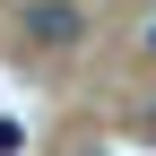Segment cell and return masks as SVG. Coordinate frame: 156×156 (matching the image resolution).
I'll list each match as a JSON object with an SVG mask.
<instances>
[{"label": "cell", "instance_id": "6da1fadb", "mask_svg": "<svg viewBox=\"0 0 156 156\" xmlns=\"http://www.w3.org/2000/svg\"><path fill=\"white\" fill-rule=\"evenodd\" d=\"M78 35H87L78 0H35V9H26V44H35V52H69Z\"/></svg>", "mask_w": 156, "mask_h": 156}, {"label": "cell", "instance_id": "7a4b0ae2", "mask_svg": "<svg viewBox=\"0 0 156 156\" xmlns=\"http://www.w3.org/2000/svg\"><path fill=\"white\" fill-rule=\"evenodd\" d=\"M26 147V122H17V113H0V156H17Z\"/></svg>", "mask_w": 156, "mask_h": 156}, {"label": "cell", "instance_id": "3957f363", "mask_svg": "<svg viewBox=\"0 0 156 156\" xmlns=\"http://www.w3.org/2000/svg\"><path fill=\"white\" fill-rule=\"evenodd\" d=\"M147 139H156V113H147Z\"/></svg>", "mask_w": 156, "mask_h": 156}, {"label": "cell", "instance_id": "277c9868", "mask_svg": "<svg viewBox=\"0 0 156 156\" xmlns=\"http://www.w3.org/2000/svg\"><path fill=\"white\" fill-rule=\"evenodd\" d=\"M147 52H156V26H147Z\"/></svg>", "mask_w": 156, "mask_h": 156}]
</instances>
